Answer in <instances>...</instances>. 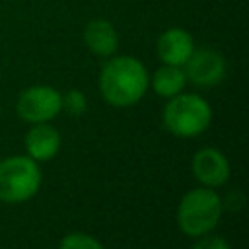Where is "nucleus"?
I'll return each instance as SVG.
<instances>
[{
  "label": "nucleus",
  "mask_w": 249,
  "mask_h": 249,
  "mask_svg": "<svg viewBox=\"0 0 249 249\" xmlns=\"http://www.w3.org/2000/svg\"><path fill=\"white\" fill-rule=\"evenodd\" d=\"M148 88V72L134 56L111 58L99 74V89L107 103L128 107L142 99Z\"/></svg>",
  "instance_id": "1"
},
{
  "label": "nucleus",
  "mask_w": 249,
  "mask_h": 249,
  "mask_svg": "<svg viewBox=\"0 0 249 249\" xmlns=\"http://www.w3.org/2000/svg\"><path fill=\"white\" fill-rule=\"evenodd\" d=\"M222 216V198L210 187H198L183 195L177 208V224L183 233L200 237L212 231Z\"/></svg>",
  "instance_id": "2"
},
{
  "label": "nucleus",
  "mask_w": 249,
  "mask_h": 249,
  "mask_svg": "<svg viewBox=\"0 0 249 249\" xmlns=\"http://www.w3.org/2000/svg\"><path fill=\"white\" fill-rule=\"evenodd\" d=\"M212 109L196 93H177L163 107V126L175 136H196L208 128Z\"/></svg>",
  "instance_id": "3"
},
{
  "label": "nucleus",
  "mask_w": 249,
  "mask_h": 249,
  "mask_svg": "<svg viewBox=\"0 0 249 249\" xmlns=\"http://www.w3.org/2000/svg\"><path fill=\"white\" fill-rule=\"evenodd\" d=\"M41 187V169L29 156H12L0 161V200L25 202Z\"/></svg>",
  "instance_id": "4"
},
{
  "label": "nucleus",
  "mask_w": 249,
  "mask_h": 249,
  "mask_svg": "<svg viewBox=\"0 0 249 249\" xmlns=\"http://www.w3.org/2000/svg\"><path fill=\"white\" fill-rule=\"evenodd\" d=\"M16 111L27 123H47L62 111V95L51 86H33L19 93Z\"/></svg>",
  "instance_id": "5"
},
{
  "label": "nucleus",
  "mask_w": 249,
  "mask_h": 249,
  "mask_svg": "<svg viewBox=\"0 0 249 249\" xmlns=\"http://www.w3.org/2000/svg\"><path fill=\"white\" fill-rule=\"evenodd\" d=\"M185 76L200 88L216 86L226 76V60L214 49L193 51L185 62Z\"/></svg>",
  "instance_id": "6"
},
{
  "label": "nucleus",
  "mask_w": 249,
  "mask_h": 249,
  "mask_svg": "<svg viewBox=\"0 0 249 249\" xmlns=\"http://www.w3.org/2000/svg\"><path fill=\"white\" fill-rule=\"evenodd\" d=\"M193 173L204 187H220L230 179V163L216 148H202L193 156Z\"/></svg>",
  "instance_id": "7"
},
{
  "label": "nucleus",
  "mask_w": 249,
  "mask_h": 249,
  "mask_svg": "<svg viewBox=\"0 0 249 249\" xmlns=\"http://www.w3.org/2000/svg\"><path fill=\"white\" fill-rule=\"evenodd\" d=\"M156 51L161 62L171 64V66H183L187 58L191 56V53L195 51L193 37L181 27H171L160 35Z\"/></svg>",
  "instance_id": "8"
},
{
  "label": "nucleus",
  "mask_w": 249,
  "mask_h": 249,
  "mask_svg": "<svg viewBox=\"0 0 249 249\" xmlns=\"http://www.w3.org/2000/svg\"><path fill=\"white\" fill-rule=\"evenodd\" d=\"M25 150H27V156L35 161L53 160L60 150L58 130L47 123H37L25 134Z\"/></svg>",
  "instance_id": "9"
},
{
  "label": "nucleus",
  "mask_w": 249,
  "mask_h": 249,
  "mask_svg": "<svg viewBox=\"0 0 249 249\" xmlns=\"http://www.w3.org/2000/svg\"><path fill=\"white\" fill-rule=\"evenodd\" d=\"M84 41H86L88 49L99 56H111L119 47L117 31L107 19L89 21L84 31Z\"/></svg>",
  "instance_id": "10"
},
{
  "label": "nucleus",
  "mask_w": 249,
  "mask_h": 249,
  "mask_svg": "<svg viewBox=\"0 0 249 249\" xmlns=\"http://www.w3.org/2000/svg\"><path fill=\"white\" fill-rule=\"evenodd\" d=\"M185 84H187L185 70H181L179 66H171V64L158 68L152 78V88L161 97H173V95L181 93Z\"/></svg>",
  "instance_id": "11"
},
{
  "label": "nucleus",
  "mask_w": 249,
  "mask_h": 249,
  "mask_svg": "<svg viewBox=\"0 0 249 249\" xmlns=\"http://www.w3.org/2000/svg\"><path fill=\"white\" fill-rule=\"evenodd\" d=\"M60 249H103V245L88 233L74 231V233H68L62 237Z\"/></svg>",
  "instance_id": "12"
},
{
  "label": "nucleus",
  "mask_w": 249,
  "mask_h": 249,
  "mask_svg": "<svg viewBox=\"0 0 249 249\" xmlns=\"http://www.w3.org/2000/svg\"><path fill=\"white\" fill-rule=\"evenodd\" d=\"M62 109L72 115V117H80L84 115V111L88 109V101H86V95L80 91V89H70L62 95Z\"/></svg>",
  "instance_id": "13"
},
{
  "label": "nucleus",
  "mask_w": 249,
  "mask_h": 249,
  "mask_svg": "<svg viewBox=\"0 0 249 249\" xmlns=\"http://www.w3.org/2000/svg\"><path fill=\"white\" fill-rule=\"evenodd\" d=\"M191 249H230V243L218 235H200Z\"/></svg>",
  "instance_id": "14"
}]
</instances>
